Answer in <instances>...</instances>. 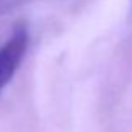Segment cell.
I'll list each match as a JSON object with an SVG mask.
<instances>
[{
	"mask_svg": "<svg viewBox=\"0 0 132 132\" xmlns=\"http://www.w3.org/2000/svg\"><path fill=\"white\" fill-rule=\"evenodd\" d=\"M29 48V29L25 23H17L0 45V92L10 84L22 65Z\"/></svg>",
	"mask_w": 132,
	"mask_h": 132,
	"instance_id": "obj_1",
	"label": "cell"
}]
</instances>
